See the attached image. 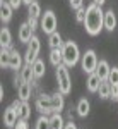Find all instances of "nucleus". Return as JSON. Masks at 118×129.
I'll list each match as a JSON object with an SVG mask.
<instances>
[{
  "mask_svg": "<svg viewBox=\"0 0 118 129\" xmlns=\"http://www.w3.org/2000/svg\"><path fill=\"white\" fill-rule=\"evenodd\" d=\"M22 62H24V55H21L17 50L10 48V60H9V69L21 71L22 69Z\"/></svg>",
  "mask_w": 118,
  "mask_h": 129,
  "instance_id": "11",
  "label": "nucleus"
},
{
  "mask_svg": "<svg viewBox=\"0 0 118 129\" xmlns=\"http://www.w3.org/2000/svg\"><path fill=\"white\" fill-rule=\"evenodd\" d=\"M21 72V78H22V83H33V81L36 79L34 78V71H33V66L31 64H24L22 66V69L19 71Z\"/></svg>",
  "mask_w": 118,
  "mask_h": 129,
  "instance_id": "17",
  "label": "nucleus"
},
{
  "mask_svg": "<svg viewBox=\"0 0 118 129\" xmlns=\"http://www.w3.org/2000/svg\"><path fill=\"white\" fill-rule=\"evenodd\" d=\"M33 95V86L29 83H22L19 88H17V98L22 100V102H28Z\"/></svg>",
  "mask_w": 118,
  "mask_h": 129,
  "instance_id": "15",
  "label": "nucleus"
},
{
  "mask_svg": "<svg viewBox=\"0 0 118 129\" xmlns=\"http://www.w3.org/2000/svg\"><path fill=\"white\" fill-rule=\"evenodd\" d=\"M28 14H29V17H36V19H39V17L43 16V12H41V5H39L38 2H33L29 7H28Z\"/></svg>",
  "mask_w": 118,
  "mask_h": 129,
  "instance_id": "26",
  "label": "nucleus"
},
{
  "mask_svg": "<svg viewBox=\"0 0 118 129\" xmlns=\"http://www.w3.org/2000/svg\"><path fill=\"white\" fill-rule=\"evenodd\" d=\"M39 50H41V41L36 35H33L29 40L28 47H26V53H24V64H34V60L38 59Z\"/></svg>",
  "mask_w": 118,
  "mask_h": 129,
  "instance_id": "6",
  "label": "nucleus"
},
{
  "mask_svg": "<svg viewBox=\"0 0 118 129\" xmlns=\"http://www.w3.org/2000/svg\"><path fill=\"white\" fill-rule=\"evenodd\" d=\"M63 43L65 41L62 40V35H60L58 31H55V33H51L48 38V45H50V50L51 48H62L63 47Z\"/></svg>",
  "mask_w": 118,
  "mask_h": 129,
  "instance_id": "22",
  "label": "nucleus"
},
{
  "mask_svg": "<svg viewBox=\"0 0 118 129\" xmlns=\"http://www.w3.org/2000/svg\"><path fill=\"white\" fill-rule=\"evenodd\" d=\"M70 2V7H72V9H80V7H82V4H84V0H69Z\"/></svg>",
  "mask_w": 118,
  "mask_h": 129,
  "instance_id": "34",
  "label": "nucleus"
},
{
  "mask_svg": "<svg viewBox=\"0 0 118 129\" xmlns=\"http://www.w3.org/2000/svg\"><path fill=\"white\" fill-rule=\"evenodd\" d=\"M98 62H99V59L96 55V52L94 50H86L82 53V57H80V67H82V71L86 74H92L98 69Z\"/></svg>",
  "mask_w": 118,
  "mask_h": 129,
  "instance_id": "4",
  "label": "nucleus"
},
{
  "mask_svg": "<svg viewBox=\"0 0 118 129\" xmlns=\"http://www.w3.org/2000/svg\"><path fill=\"white\" fill-rule=\"evenodd\" d=\"M22 2H24V5H28V7H29V5L33 4V2H34V0H22Z\"/></svg>",
  "mask_w": 118,
  "mask_h": 129,
  "instance_id": "38",
  "label": "nucleus"
},
{
  "mask_svg": "<svg viewBox=\"0 0 118 129\" xmlns=\"http://www.w3.org/2000/svg\"><path fill=\"white\" fill-rule=\"evenodd\" d=\"M63 129H77V124L74 120H69V122H65V127Z\"/></svg>",
  "mask_w": 118,
  "mask_h": 129,
  "instance_id": "36",
  "label": "nucleus"
},
{
  "mask_svg": "<svg viewBox=\"0 0 118 129\" xmlns=\"http://www.w3.org/2000/svg\"><path fill=\"white\" fill-rule=\"evenodd\" d=\"M50 64L58 67L60 64H63V53H62V48H51L50 50Z\"/></svg>",
  "mask_w": 118,
  "mask_h": 129,
  "instance_id": "21",
  "label": "nucleus"
},
{
  "mask_svg": "<svg viewBox=\"0 0 118 129\" xmlns=\"http://www.w3.org/2000/svg\"><path fill=\"white\" fill-rule=\"evenodd\" d=\"M109 71H111V67H109V64L106 62V60H99V62H98V69H96V74L99 76V79H101V81H108Z\"/></svg>",
  "mask_w": 118,
  "mask_h": 129,
  "instance_id": "18",
  "label": "nucleus"
},
{
  "mask_svg": "<svg viewBox=\"0 0 118 129\" xmlns=\"http://www.w3.org/2000/svg\"><path fill=\"white\" fill-rule=\"evenodd\" d=\"M31 66H33V71H34V78H36V79H41V78L45 76V72H46L45 62H43L41 59H36L34 64H31Z\"/></svg>",
  "mask_w": 118,
  "mask_h": 129,
  "instance_id": "23",
  "label": "nucleus"
},
{
  "mask_svg": "<svg viewBox=\"0 0 118 129\" xmlns=\"http://www.w3.org/2000/svg\"><path fill=\"white\" fill-rule=\"evenodd\" d=\"M0 47L2 48H12V35H10L9 28L0 29Z\"/></svg>",
  "mask_w": 118,
  "mask_h": 129,
  "instance_id": "19",
  "label": "nucleus"
},
{
  "mask_svg": "<svg viewBox=\"0 0 118 129\" xmlns=\"http://www.w3.org/2000/svg\"><path fill=\"white\" fill-rule=\"evenodd\" d=\"M86 83H87V91L89 93H98V89H99V86H101L103 81L99 79V76L96 72H92V74H89V78H87Z\"/></svg>",
  "mask_w": 118,
  "mask_h": 129,
  "instance_id": "14",
  "label": "nucleus"
},
{
  "mask_svg": "<svg viewBox=\"0 0 118 129\" xmlns=\"http://www.w3.org/2000/svg\"><path fill=\"white\" fill-rule=\"evenodd\" d=\"M84 28H86V33L91 35V36H98L99 33H101V29L104 28V12L94 2L86 7Z\"/></svg>",
  "mask_w": 118,
  "mask_h": 129,
  "instance_id": "1",
  "label": "nucleus"
},
{
  "mask_svg": "<svg viewBox=\"0 0 118 129\" xmlns=\"http://www.w3.org/2000/svg\"><path fill=\"white\" fill-rule=\"evenodd\" d=\"M50 127L51 129H63L65 127V120H63L62 115H60V112L50 115Z\"/></svg>",
  "mask_w": 118,
  "mask_h": 129,
  "instance_id": "24",
  "label": "nucleus"
},
{
  "mask_svg": "<svg viewBox=\"0 0 118 129\" xmlns=\"http://www.w3.org/2000/svg\"><path fill=\"white\" fill-rule=\"evenodd\" d=\"M12 5L9 4V0H0V19L2 22H9L12 19Z\"/></svg>",
  "mask_w": 118,
  "mask_h": 129,
  "instance_id": "12",
  "label": "nucleus"
},
{
  "mask_svg": "<svg viewBox=\"0 0 118 129\" xmlns=\"http://www.w3.org/2000/svg\"><path fill=\"white\" fill-rule=\"evenodd\" d=\"M104 29H108V31L116 29V16H115L113 9H109V10L104 12Z\"/></svg>",
  "mask_w": 118,
  "mask_h": 129,
  "instance_id": "16",
  "label": "nucleus"
},
{
  "mask_svg": "<svg viewBox=\"0 0 118 129\" xmlns=\"http://www.w3.org/2000/svg\"><path fill=\"white\" fill-rule=\"evenodd\" d=\"M0 100H4V86H0Z\"/></svg>",
  "mask_w": 118,
  "mask_h": 129,
  "instance_id": "39",
  "label": "nucleus"
},
{
  "mask_svg": "<svg viewBox=\"0 0 118 129\" xmlns=\"http://www.w3.org/2000/svg\"><path fill=\"white\" fill-rule=\"evenodd\" d=\"M28 22H29V26H31V29H33V33L38 29V19H36V17H28Z\"/></svg>",
  "mask_w": 118,
  "mask_h": 129,
  "instance_id": "33",
  "label": "nucleus"
},
{
  "mask_svg": "<svg viewBox=\"0 0 118 129\" xmlns=\"http://www.w3.org/2000/svg\"><path fill=\"white\" fill-rule=\"evenodd\" d=\"M84 19H86V9H84V7H80V9L75 10V21L84 24Z\"/></svg>",
  "mask_w": 118,
  "mask_h": 129,
  "instance_id": "30",
  "label": "nucleus"
},
{
  "mask_svg": "<svg viewBox=\"0 0 118 129\" xmlns=\"http://www.w3.org/2000/svg\"><path fill=\"white\" fill-rule=\"evenodd\" d=\"M108 81L111 83V84H118V67H111L109 76H108Z\"/></svg>",
  "mask_w": 118,
  "mask_h": 129,
  "instance_id": "29",
  "label": "nucleus"
},
{
  "mask_svg": "<svg viewBox=\"0 0 118 129\" xmlns=\"http://www.w3.org/2000/svg\"><path fill=\"white\" fill-rule=\"evenodd\" d=\"M9 60H10V48H2V52H0V67L9 69Z\"/></svg>",
  "mask_w": 118,
  "mask_h": 129,
  "instance_id": "27",
  "label": "nucleus"
},
{
  "mask_svg": "<svg viewBox=\"0 0 118 129\" xmlns=\"http://www.w3.org/2000/svg\"><path fill=\"white\" fill-rule=\"evenodd\" d=\"M98 95H99L101 100H108L111 96V83L109 81H103L101 83V86L98 89Z\"/></svg>",
  "mask_w": 118,
  "mask_h": 129,
  "instance_id": "25",
  "label": "nucleus"
},
{
  "mask_svg": "<svg viewBox=\"0 0 118 129\" xmlns=\"http://www.w3.org/2000/svg\"><path fill=\"white\" fill-rule=\"evenodd\" d=\"M113 102H118V84H111V96Z\"/></svg>",
  "mask_w": 118,
  "mask_h": 129,
  "instance_id": "32",
  "label": "nucleus"
},
{
  "mask_svg": "<svg viewBox=\"0 0 118 129\" xmlns=\"http://www.w3.org/2000/svg\"><path fill=\"white\" fill-rule=\"evenodd\" d=\"M57 83H58V91L62 95H69L72 91V79L69 74V67L65 64H60L57 67Z\"/></svg>",
  "mask_w": 118,
  "mask_h": 129,
  "instance_id": "3",
  "label": "nucleus"
},
{
  "mask_svg": "<svg viewBox=\"0 0 118 129\" xmlns=\"http://www.w3.org/2000/svg\"><path fill=\"white\" fill-rule=\"evenodd\" d=\"M12 107L17 110V114H19V119H29L31 115V107L28 102H22V100H14L12 102Z\"/></svg>",
  "mask_w": 118,
  "mask_h": 129,
  "instance_id": "9",
  "label": "nucleus"
},
{
  "mask_svg": "<svg viewBox=\"0 0 118 129\" xmlns=\"http://www.w3.org/2000/svg\"><path fill=\"white\" fill-rule=\"evenodd\" d=\"M14 129H29L28 119H19V120H17V124L14 126Z\"/></svg>",
  "mask_w": 118,
  "mask_h": 129,
  "instance_id": "31",
  "label": "nucleus"
},
{
  "mask_svg": "<svg viewBox=\"0 0 118 129\" xmlns=\"http://www.w3.org/2000/svg\"><path fill=\"white\" fill-rule=\"evenodd\" d=\"M34 129H51L50 127V117H46V115L43 114V115L36 120V127Z\"/></svg>",
  "mask_w": 118,
  "mask_h": 129,
  "instance_id": "28",
  "label": "nucleus"
},
{
  "mask_svg": "<svg viewBox=\"0 0 118 129\" xmlns=\"http://www.w3.org/2000/svg\"><path fill=\"white\" fill-rule=\"evenodd\" d=\"M36 110L39 114H45V115H51L53 109H51V95H45V93H39L36 96Z\"/></svg>",
  "mask_w": 118,
  "mask_h": 129,
  "instance_id": "7",
  "label": "nucleus"
},
{
  "mask_svg": "<svg viewBox=\"0 0 118 129\" xmlns=\"http://www.w3.org/2000/svg\"><path fill=\"white\" fill-rule=\"evenodd\" d=\"M92 2H94V4H96V5H99V7H103V5H104V2H106V0H92Z\"/></svg>",
  "mask_w": 118,
  "mask_h": 129,
  "instance_id": "37",
  "label": "nucleus"
},
{
  "mask_svg": "<svg viewBox=\"0 0 118 129\" xmlns=\"http://www.w3.org/2000/svg\"><path fill=\"white\" fill-rule=\"evenodd\" d=\"M33 29H31V26H29V22L26 21V22H22L19 26V31H17V38H19L21 43H29V40L33 38Z\"/></svg>",
  "mask_w": 118,
  "mask_h": 129,
  "instance_id": "10",
  "label": "nucleus"
},
{
  "mask_svg": "<svg viewBox=\"0 0 118 129\" xmlns=\"http://www.w3.org/2000/svg\"><path fill=\"white\" fill-rule=\"evenodd\" d=\"M63 96H65V95H62L60 91H57V93L51 95V109H53V114H57V112H62V110H63V107H65Z\"/></svg>",
  "mask_w": 118,
  "mask_h": 129,
  "instance_id": "13",
  "label": "nucleus"
},
{
  "mask_svg": "<svg viewBox=\"0 0 118 129\" xmlns=\"http://www.w3.org/2000/svg\"><path fill=\"white\" fill-rule=\"evenodd\" d=\"M62 53H63V64H65L67 67H74L79 60H80V57H82V55H80V50H79V47H77V43L72 41V40L63 43Z\"/></svg>",
  "mask_w": 118,
  "mask_h": 129,
  "instance_id": "2",
  "label": "nucleus"
},
{
  "mask_svg": "<svg viewBox=\"0 0 118 129\" xmlns=\"http://www.w3.org/2000/svg\"><path fill=\"white\" fill-rule=\"evenodd\" d=\"M17 120H19V114H17V110L14 109L12 105L4 110V126L5 127L14 129V126L17 124Z\"/></svg>",
  "mask_w": 118,
  "mask_h": 129,
  "instance_id": "8",
  "label": "nucleus"
},
{
  "mask_svg": "<svg viewBox=\"0 0 118 129\" xmlns=\"http://www.w3.org/2000/svg\"><path fill=\"white\" fill-rule=\"evenodd\" d=\"M57 26H58V21H57V16L53 10H45V14L41 16V21H39V28L45 35H51L57 31Z\"/></svg>",
  "mask_w": 118,
  "mask_h": 129,
  "instance_id": "5",
  "label": "nucleus"
},
{
  "mask_svg": "<svg viewBox=\"0 0 118 129\" xmlns=\"http://www.w3.org/2000/svg\"><path fill=\"white\" fill-rule=\"evenodd\" d=\"M75 110H77V115H79V117H87V115H89V110H91V103H89V100L87 98H80L77 102Z\"/></svg>",
  "mask_w": 118,
  "mask_h": 129,
  "instance_id": "20",
  "label": "nucleus"
},
{
  "mask_svg": "<svg viewBox=\"0 0 118 129\" xmlns=\"http://www.w3.org/2000/svg\"><path fill=\"white\" fill-rule=\"evenodd\" d=\"M9 4L12 5V9H19L24 2H22V0H9Z\"/></svg>",
  "mask_w": 118,
  "mask_h": 129,
  "instance_id": "35",
  "label": "nucleus"
}]
</instances>
